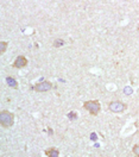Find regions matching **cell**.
I'll use <instances>...</instances> for the list:
<instances>
[{
    "label": "cell",
    "instance_id": "6da1fadb",
    "mask_svg": "<svg viewBox=\"0 0 139 157\" xmlns=\"http://www.w3.org/2000/svg\"><path fill=\"white\" fill-rule=\"evenodd\" d=\"M0 123L4 127H11L14 124V115L9 111L0 112Z\"/></svg>",
    "mask_w": 139,
    "mask_h": 157
},
{
    "label": "cell",
    "instance_id": "7a4b0ae2",
    "mask_svg": "<svg viewBox=\"0 0 139 157\" xmlns=\"http://www.w3.org/2000/svg\"><path fill=\"white\" fill-rule=\"evenodd\" d=\"M83 108L87 110L92 115H96L101 110V105L97 100H88L83 104Z\"/></svg>",
    "mask_w": 139,
    "mask_h": 157
},
{
    "label": "cell",
    "instance_id": "3957f363",
    "mask_svg": "<svg viewBox=\"0 0 139 157\" xmlns=\"http://www.w3.org/2000/svg\"><path fill=\"white\" fill-rule=\"evenodd\" d=\"M126 104L121 102V101H112L108 104V108L111 112H114V113H120V112H124L126 110Z\"/></svg>",
    "mask_w": 139,
    "mask_h": 157
},
{
    "label": "cell",
    "instance_id": "277c9868",
    "mask_svg": "<svg viewBox=\"0 0 139 157\" xmlns=\"http://www.w3.org/2000/svg\"><path fill=\"white\" fill-rule=\"evenodd\" d=\"M51 88H53V83L50 81H43L41 83H37L33 87V89L36 90V92H48V90H50Z\"/></svg>",
    "mask_w": 139,
    "mask_h": 157
},
{
    "label": "cell",
    "instance_id": "5b68a950",
    "mask_svg": "<svg viewBox=\"0 0 139 157\" xmlns=\"http://www.w3.org/2000/svg\"><path fill=\"white\" fill-rule=\"evenodd\" d=\"M26 64H27V60H26V57L21 56V55L17 57V58L14 60V62H13V67L18 68V69L26 67Z\"/></svg>",
    "mask_w": 139,
    "mask_h": 157
},
{
    "label": "cell",
    "instance_id": "8992f818",
    "mask_svg": "<svg viewBox=\"0 0 139 157\" xmlns=\"http://www.w3.org/2000/svg\"><path fill=\"white\" fill-rule=\"evenodd\" d=\"M45 155L48 157H58L60 156V151L56 148H51L49 150H45Z\"/></svg>",
    "mask_w": 139,
    "mask_h": 157
},
{
    "label": "cell",
    "instance_id": "52a82bcc",
    "mask_svg": "<svg viewBox=\"0 0 139 157\" xmlns=\"http://www.w3.org/2000/svg\"><path fill=\"white\" fill-rule=\"evenodd\" d=\"M6 83L12 87V88H18V82L16 81V78H12V76H9V78H6Z\"/></svg>",
    "mask_w": 139,
    "mask_h": 157
},
{
    "label": "cell",
    "instance_id": "ba28073f",
    "mask_svg": "<svg viewBox=\"0 0 139 157\" xmlns=\"http://www.w3.org/2000/svg\"><path fill=\"white\" fill-rule=\"evenodd\" d=\"M7 45H9V43H7V42H5V41L0 42V54H4V53L6 51Z\"/></svg>",
    "mask_w": 139,
    "mask_h": 157
},
{
    "label": "cell",
    "instance_id": "9c48e42d",
    "mask_svg": "<svg viewBox=\"0 0 139 157\" xmlns=\"http://www.w3.org/2000/svg\"><path fill=\"white\" fill-rule=\"evenodd\" d=\"M64 43H65V42H64L63 39H60V38H58V39H55V41H53V46H55V48H58V46L64 45Z\"/></svg>",
    "mask_w": 139,
    "mask_h": 157
},
{
    "label": "cell",
    "instance_id": "30bf717a",
    "mask_svg": "<svg viewBox=\"0 0 139 157\" xmlns=\"http://www.w3.org/2000/svg\"><path fill=\"white\" fill-rule=\"evenodd\" d=\"M132 150H133V154H134L137 157H139V144H136V145L133 146Z\"/></svg>",
    "mask_w": 139,
    "mask_h": 157
},
{
    "label": "cell",
    "instance_id": "8fae6325",
    "mask_svg": "<svg viewBox=\"0 0 139 157\" xmlns=\"http://www.w3.org/2000/svg\"><path fill=\"white\" fill-rule=\"evenodd\" d=\"M68 117L70 118V120H74V119H76V117H77V114L75 112H70L69 114H68Z\"/></svg>",
    "mask_w": 139,
    "mask_h": 157
},
{
    "label": "cell",
    "instance_id": "7c38bea8",
    "mask_svg": "<svg viewBox=\"0 0 139 157\" xmlns=\"http://www.w3.org/2000/svg\"><path fill=\"white\" fill-rule=\"evenodd\" d=\"M132 92H133V90H132L131 87H126V88H125V94H131Z\"/></svg>",
    "mask_w": 139,
    "mask_h": 157
},
{
    "label": "cell",
    "instance_id": "4fadbf2b",
    "mask_svg": "<svg viewBox=\"0 0 139 157\" xmlns=\"http://www.w3.org/2000/svg\"><path fill=\"white\" fill-rule=\"evenodd\" d=\"M90 139H92V141H95V139H96V135H95V133H92V138H90Z\"/></svg>",
    "mask_w": 139,
    "mask_h": 157
},
{
    "label": "cell",
    "instance_id": "5bb4252c",
    "mask_svg": "<svg viewBox=\"0 0 139 157\" xmlns=\"http://www.w3.org/2000/svg\"><path fill=\"white\" fill-rule=\"evenodd\" d=\"M137 30L139 31V24H138V26H137Z\"/></svg>",
    "mask_w": 139,
    "mask_h": 157
}]
</instances>
